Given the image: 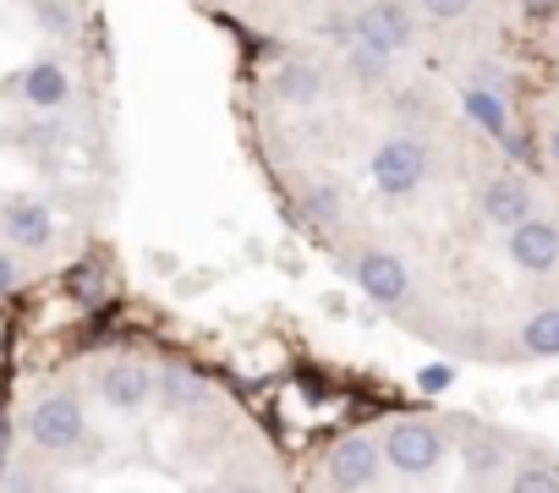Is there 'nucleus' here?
<instances>
[{
    "instance_id": "22",
    "label": "nucleus",
    "mask_w": 559,
    "mask_h": 493,
    "mask_svg": "<svg viewBox=\"0 0 559 493\" xmlns=\"http://www.w3.org/2000/svg\"><path fill=\"white\" fill-rule=\"evenodd\" d=\"M423 389H450V368H428L423 373Z\"/></svg>"
},
{
    "instance_id": "9",
    "label": "nucleus",
    "mask_w": 559,
    "mask_h": 493,
    "mask_svg": "<svg viewBox=\"0 0 559 493\" xmlns=\"http://www.w3.org/2000/svg\"><path fill=\"white\" fill-rule=\"evenodd\" d=\"M23 99H28V110H39V116L67 110V99H72V72H67V61H56V56L28 61V67H23Z\"/></svg>"
},
{
    "instance_id": "18",
    "label": "nucleus",
    "mask_w": 559,
    "mask_h": 493,
    "mask_svg": "<svg viewBox=\"0 0 559 493\" xmlns=\"http://www.w3.org/2000/svg\"><path fill=\"white\" fill-rule=\"evenodd\" d=\"M34 23H39L45 34H72V28H78V17H72L67 0H34Z\"/></svg>"
},
{
    "instance_id": "13",
    "label": "nucleus",
    "mask_w": 559,
    "mask_h": 493,
    "mask_svg": "<svg viewBox=\"0 0 559 493\" xmlns=\"http://www.w3.org/2000/svg\"><path fill=\"white\" fill-rule=\"evenodd\" d=\"M461 116L488 132V137H510V105H504V88H488V83H466L461 88Z\"/></svg>"
},
{
    "instance_id": "19",
    "label": "nucleus",
    "mask_w": 559,
    "mask_h": 493,
    "mask_svg": "<svg viewBox=\"0 0 559 493\" xmlns=\"http://www.w3.org/2000/svg\"><path fill=\"white\" fill-rule=\"evenodd\" d=\"M417 12H423L428 23H461V17L472 12V0H417Z\"/></svg>"
},
{
    "instance_id": "15",
    "label": "nucleus",
    "mask_w": 559,
    "mask_h": 493,
    "mask_svg": "<svg viewBox=\"0 0 559 493\" xmlns=\"http://www.w3.org/2000/svg\"><path fill=\"white\" fill-rule=\"evenodd\" d=\"M390 67H395L390 50H379V45H368V39L352 34V45H346V77L357 88H384L390 83Z\"/></svg>"
},
{
    "instance_id": "14",
    "label": "nucleus",
    "mask_w": 559,
    "mask_h": 493,
    "mask_svg": "<svg viewBox=\"0 0 559 493\" xmlns=\"http://www.w3.org/2000/svg\"><path fill=\"white\" fill-rule=\"evenodd\" d=\"M154 400H159L165 411H192V406H209V400H214V384H209V378H198V373L170 368V373H159V378H154Z\"/></svg>"
},
{
    "instance_id": "20",
    "label": "nucleus",
    "mask_w": 559,
    "mask_h": 493,
    "mask_svg": "<svg viewBox=\"0 0 559 493\" xmlns=\"http://www.w3.org/2000/svg\"><path fill=\"white\" fill-rule=\"evenodd\" d=\"M543 159H548V170L559 176V116L543 127Z\"/></svg>"
},
{
    "instance_id": "17",
    "label": "nucleus",
    "mask_w": 559,
    "mask_h": 493,
    "mask_svg": "<svg viewBox=\"0 0 559 493\" xmlns=\"http://www.w3.org/2000/svg\"><path fill=\"white\" fill-rule=\"evenodd\" d=\"M302 208H308V219H313V225H335V214L346 208V192L324 181V187H313V192L302 197Z\"/></svg>"
},
{
    "instance_id": "12",
    "label": "nucleus",
    "mask_w": 559,
    "mask_h": 493,
    "mask_svg": "<svg viewBox=\"0 0 559 493\" xmlns=\"http://www.w3.org/2000/svg\"><path fill=\"white\" fill-rule=\"evenodd\" d=\"M0 230H7V241H17V246H50L56 219H50V208L39 197H7L0 203Z\"/></svg>"
},
{
    "instance_id": "8",
    "label": "nucleus",
    "mask_w": 559,
    "mask_h": 493,
    "mask_svg": "<svg viewBox=\"0 0 559 493\" xmlns=\"http://www.w3.org/2000/svg\"><path fill=\"white\" fill-rule=\"evenodd\" d=\"M357 39H368V45H379V50H406L412 45V34H417V23H412V7L406 0H368V7L357 12Z\"/></svg>"
},
{
    "instance_id": "6",
    "label": "nucleus",
    "mask_w": 559,
    "mask_h": 493,
    "mask_svg": "<svg viewBox=\"0 0 559 493\" xmlns=\"http://www.w3.org/2000/svg\"><path fill=\"white\" fill-rule=\"evenodd\" d=\"M357 286L379 302V308H406L412 302V269L395 258V253H384V246H368V253H357Z\"/></svg>"
},
{
    "instance_id": "16",
    "label": "nucleus",
    "mask_w": 559,
    "mask_h": 493,
    "mask_svg": "<svg viewBox=\"0 0 559 493\" xmlns=\"http://www.w3.org/2000/svg\"><path fill=\"white\" fill-rule=\"evenodd\" d=\"M521 351L526 357H559V308H537L521 324Z\"/></svg>"
},
{
    "instance_id": "4",
    "label": "nucleus",
    "mask_w": 559,
    "mask_h": 493,
    "mask_svg": "<svg viewBox=\"0 0 559 493\" xmlns=\"http://www.w3.org/2000/svg\"><path fill=\"white\" fill-rule=\"evenodd\" d=\"M379 471H384V438L379 433H346V438L330 444L319 482L324 488H373Z\"/></svg>"
},
{
    "instance_id": "3",
    "label": "nucleus",
    "mask_w": 559,
    "mask_h": 493,
    "mask_svg": "<svg viewBox=\"0 0 559 493\" xmlns=\"http://www.w3.org/2000/svg\"><path fill=\"white\" fill-rule=\"evenodd\" d=\"M444 455H450V433L439 422H428V417H395L384 428V460L401 477H412V482L417 477H433Z\"/></svg>"
},
{
    "instance_id": "1",
    "label": "nucleus",
    "mask_w": 559,
    "mask_h": 493,
    "mask_svg": "<svg viewBox=\"0 0 559 493\" xmlns=\"http://www.w3.org/2000/svg\"><path fill=\"white\" fill-rule=\"evenodd\" d=\"M23 438L45 455H67L88 438V417H83V400L67 395V389H45L28 411H23Z\"/></svg>"
},
{
    "instance_id": "21",
    "label": "nucleus",
    "mask_w": 559,
    "mask_h": 493,
    "mask_svg": "<svg viewBox=\"0 0 559 493\" xmlns=\"http://www.w3.org/2000/svg\"><path fill=\"white\" fill-rule=\"evenodd\" d=\"M12 286H23V264L12 253H0V297H7Z\"/></svg>"
},
{
    "instance_id": "5",
    "label": "nucleus",
    "mask_w": 559,
    "mask_h": 493,
    "mask_svg": "<svg viewBox=\"0 0 559 493\" xmlns=\"http://www.w3.org/2000/svg\"><path fill=\"white\" fill-rule=\"evenodd\" d=\"M504 253L526 275H554L559 269V225L543 219V214H526L521 225L504 230Z\"/></svg>"
},
{
    "instance_id": "10",
    "label": "nucleus",
    "mask_w": 559,
    "mask_h": 493,
    "mask_svg": "<svg viewBox=\"0 0 559 493\" xmlns=\"http://www.w3.org/2000/svg\"><path fill=\"white\" fill-rule=\"evenodd\" d=\"M324 94H330V77H324L319 61H308V56L280 61V72H274V99H286V105H297V110H319Z\"/></svg>"
},
{
    "instance_id": "2",
    "label": "nucleus",
    "mask_w": 559,
    "mask_h": 493,
    "mask_svg": "<svg viewBox=\"0 0 559 493\" xmlns=\"http://www.w3.org/2000/svg\"><path fill=\"white\" fill-rule=\"evenodd\" d=\"M368 170H373V187H379L384 197L406 203V197H417V192H423V181H428V170H433V154H428V143H423V137L395 132V137H384V143L373 148Z\"/></svg>"
},
{
    "instance_id": "11",
    "label": "nucleus",
    "mask_w": 559,
    "mask_h": 493,
    "mask_svg": "<svg viewBox=\"0 0 559 493\" xmlns=\"http://www.w3.org/2000/svg\"><path fill=\"white\" fill-rule=\"evenodd\" d=\"M99 400L110 411H143L154 400V373L143 362H110L99 373Z\"/></svg>"
},
{
    "instance_id": "7",
    "label": "nucleus",
    "mask_w": 559,
    "mask_h": 493,
    "mask_svg": "<svg viewBox=\"0 0 559 493\" xmlns=\"http://www.w3.org/2000/svg\"><path fill=\"white\" fill-rule=\"evenodd\" d=\"M477 208H483V219H488V225L510 230V225H521L526 214H537V192H532V181H526V176L504 170V176L483 181V192H477Z\"/></svg>"
}]
</instances>
